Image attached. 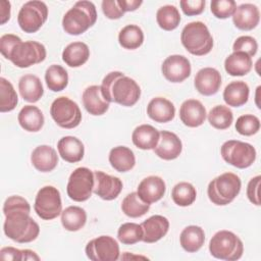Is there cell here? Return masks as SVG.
<instances>
[{"label":"cell","instance_id":"cell-1","mask_svg":"<svg viewBox=\"0 0 261 261\" xmlns=\"http://www.w3.org/2000/svg\"><path fill=\"white\" fill-rule=\"evenodd\" d=\"M5 221L3 230L10 240L23 244L35 241L40 233L39 224L31 217V206L21 196H10L3 204Z\"/></svg>","mask_w":261,"mask_h":261},{"label":"cell","instance_id":"cell-2","mask_svg":"<svg viewBox=\"0 0 261 261\" xmlns=\"http://www.w3.org/2000/svg\"><path fill=\"white\" fill-rule=\"evenodd\" d=\"M101 91L104 98L110 103L114 102L121 106H134L141 97V88L138 83L122 73L111 71L102 81Z\"/></svg>","mask_w":261,"mask_h":261},{"label":"cell","instance_id":"cell-3","mask_svg":"<svg viewBox=\"0 0 261 261\" xmlns=\"http://www.w3.org/2000/svg\"><path fill=\"white\" fill-rule=\"evenodd\" d=\"M97 20V11L93 2L77 1L65 12L62 18V28L68 35L84 34Z\"/></svg>","mask_w":261,"mask_h":261},{"label":"cell","instance_id":"cell-4","mask_svg":"<svg viewBox=\"0 0 261 261\" xmlns=\"http://www.w3.org/2000/svg\"><path fill=\"white\" fill-rule=\"evenodd\" d=\"M180 41L188 52L196 56L206 55L213 48V37L202 21L186 24L180 34Z\"/></svg>","mask_w":261,"mask_h":261},{"label":"cell","instance_id":"cell-5","mask_svg":"<svg viewBox=\"0 0 261 261\" xmlns=\"http://www.w3.org/2000/svg\"><path fill=\"white\" fill-rule=\"evenodd\" d=\"M241 188L242 181L237 174L232 172H224L209 182L207 195L213 204L217 206H225L237 198Z\"/></svg>","mask_w":261,"mask_h":261},{"label":"cell","instance_id":"cell-6","mask_svg":"<svg viewBox=\"0 0 261 261\" xmlns=\"http://www.w3.org/2000/svg\"><path fill=\"white\" fill-rule=\"evenodd\" d=\"M210 254L220 260L236 261L239 260L244 253V245L242 240L232 231L219 230L209 242Z\"/></svg>","mask_w":261,"mask_h":261},{"label":"cell","instance_id":"cell-7","mask_svg":"<svg viewBox=\"0 0 261 261\" xmlns=\"http://www.w3.org/2000/svg\"><path fill=\"white\" fill-rule=\"evenodd\" d=\"M46 55V48L43 44L37 41L22 42L20 40L13 46L7 59L19 68H27L44 61Z\"/></svg>","mask_w":261,"mask_h":261},{"label":"cell","instance_id":"cell-8","mask_svg":"<svg viewBox=\"0 0 261 261\" xmlns=\"http://www.w3.org/2000/svg\"><path fill=\"white\" fill-rule=\"evenodd\" d=\"M220 154L226 163L241 169L250 167L256 160L255 148L239 140L224 142L220 148Z\"/></svg>","mask_w":261,"mask_h":261},{"label":"cell","instance_id":"cell-9","mask_svg":"<svg viewBox=\"0 0 261 261\" xmlns=\"http://www.w3.org/2000/svg\"><path fill=\"white\" fill-rule=\"evenodd\" d=\"M48 18V7L45 2L33 0L25 2L19 9L17 22L19 28L29 34L36 33Z\"/></svg>","mask_w":261,"mask_h":261},{"label":"cell","instance_id":"cell-10","mask_svg":"<svg viewBox=\"0 0 261 261\" xmlns=\"http://www.w3.org/2000/svg\"><path fill=\"white\" fill-rule=\"evenodd\" d=\"M50 114L56 124L63 128L76 127L82 121V112L79 105L65 96L58 97L52 102Z\"/></svg>","mask_w":261,"mask_h":261},{"label":"cell","instance_id":"cell-11","mask_svg":"<svg viewBox=\"0 0 261 261\" xmlns=\"http://www.w3.org/2000/svg\"><path fill=\"white\" fill-rule=\"evenodd\" d=\"M34 209L44 220H52L62 212L60 192L53 186H45L37 193Z\"/></svg>","mask_w":261,"mask_h":261},{"label":"cell","instance_id":"cell-12","mask_svg":"<svg viewBox=\"0 0 261 261\" xmlns=\"http://www.w3.org/2000/svg\"><path fill=\"white\" fill-rule=\"evenodd\" d=\"M94 172L88 167L74 169L67 182V196L75 202H84L90 199L94 188Z\"/></svg>","mask_w":261,"mask_h":261},{"label":"cell","instance_id":"cell-13","mask_svg":"<svg viewBox=\"0 0 261 261\" xmlns=\"http://www.w3.org/2000/svg\"><path fill=\"white\" fill-rule=\"evenodd\" d=\"M85 252L87 257L93 261H115L119 258V245L110 236H100L91 240Z\"/></svg>","mask_w":261,"mask_h":261},{"label":"cell","instance_id":"cell-14","mask_svg":"<svg viewBox=\"0 0 261 261\" xmlns=\"http://www.w3.org/2000/svg\"><path fill=\"white\" fill-rule=\"evenodd\" d=\"M164 77L171 83H181L191 74L192 67L190 60L184 55H170L166 57L161 65Z\"/></svg>","mask_w":261,"mask_h":261},{"label":"cell","instance_id":"cell-15","mask_svg":"<svg viewBox=\"0 0 261 261\" xmlns=\"http://www.w3.org/2000/svg\"><path fill=\"white\" fill-rule=\"evenodd\" d=\"M93 193L106 201L114 200L122 190V181L119 177L107 174L101 170L94 171Z\"/></svg>","mask_w":261,"mask_h":261},{"label":"cell","instance_id":"cell-16","mask_svg":"<svg viewBox=\"0 0 261 261\" xmlns=\"http://www.w3.org/2000/svg\"><path fill=\"white\" fill-rule=\"evenodd\" d=\"M194 86L196 90L204 96L216 94L221 86V74L213 67L201 68L195 76Z\"/></svg>","mask_w":261,"mask_h":261},{"label":"cell","instance_id":"cell-17","mask_svg":"<svg viewBox=\"0 0 261 261\" xmlns=\"http://www.w3.org/2000/svg\"><path fill=\"white\" fill-rule=\"evenodd\" d=\"M155 155L163 160L176 159L182 150L180 139L172 132H160V139L157 146L153 149Z\"/></svg>","mask_w":261,"mask_h":261},{"label":"cell","instance_id":"cell-18","mask_svg":"<svg viewBox=\"0 0 261 261\" xmlns=\"http://www.w3.org/2000/svg\"><path fill=\"white\" fill-rule=\"evenodd\" d=\"M166 186L164 180L157 175H150L142 179L138 186L137 193L142 201L152 204L159 201L165 194Z\"/></svg>","mask_w":261,"mask_h":261},{"label":"cell","instance_id":"cell-19","mask_svg":"<svg viewBox=\"0 0 261 261\" xmlns=\"http://www.w3.org/2000/svg\"><path fill=\"white\" fill-rule=\"evenodd\" d=\"M207 113L204 105L196 99H188L182 102L179 108V118L189 127H198L206 119Z\"/></svg>","mask_w":261,"mask_h":261},{"label":"cell","instance_id":"cell-20","mask_svg":"<svg viewBox=\"0 0 261 261\" xmlns=\"http://www.w3.org/2000/svg\"><path fill=\"white\" fill-rule=\"evenodd\" d=\"M144 243L152 244L161 240L168 232L169 221L162 215H153L141 223Z\"/></svg>","mask_w":261,"mask_h":261},{"label":"cell","instance_id":"cell-21","mask_svg":"<svg viewBox=\"0 0 261 261\" xmlns=\"http://www.w3.org/2000/svg\"><path fill=\"white\" fill-rule=\"evenodd\" d=\"M232 21L236 28L242 31H251L255 29L260 21L259 8L251 3L239 5L233 14Z\"/></svg>","mask_w":261,"mask_h":261},{"label":"cell","instance_id":"cell-22","mask_svg":"<svg viewBox=\"0 0 261 261\" xmlns=\"http://www.w3.org/2000/svg\"><path fill=\"white\" fill-rule=\"evenodd\" d=\"M82 98L85 109L92 115H102L109 108V102L104 98L100 86L93 85L86 88Z\"/></svg>","mask_w":261,"mask_h":261},{"label":"cell","instance_id":"cell-23","mask_svg":"<svg viewBox=\"0 0 261 261\" xmlns=\"http://www.w3.org/2000/svg\"><path fill=\"white\" fill-rule=\"evenodd\" d=\"M31 161L38 171L50 172L58 164V155L53 147L40 145L33 150Z\"/></svg>","mask_w":261,"mask_h":261},{"label":"cell","instance_id":"cell-24","mask_svg":"<svg viewBox=\"0 0 261 261\" xmlns=\"http://www.w3.org/2000/svg\"><path fill=\"white\" fill-rule=\"evenodd\" d=\"M147 114L155 122L165 123L174 118L175 107L168 99L163 97H155L148 103Z\"/></svg>","mask_w":261,"mask_h":261},{"label":"cell","instance_id":"cell-25","mask_svg":"<svg viewBox=\"0 0 261 261\" xmlns=\"http://www.w3.org/2000/svg\"><path fill=\"white\" fill-rule=\"evenodd\" d=\"M57 149L60 157L70 163L79 162L85 154L84 144L80 139L72 136H65L57 143Z\"/></svg>","mask_w":261,"mask_h":261},{"label":"cell","instance_id":"cell-26","mask_svg":"<svg viewBox=\"0 0 261 261\" xmlns=\"http://www.w3.org/2000/svg\"><path fill=\"white\" fill-rule=\"evenodd\" d=\"M160 139V132L150 124L137 126L132 134L134 145L142 150H153Z\"/></svg>","mask_w":261,"mask_h":261},{"label":"cell","instance_id":"cell-27","mask_svg":"<svg viewBox=\"0 0 261 261\" xmlns=\"http://www.w3.org/2000/svg\"><path fill=\"white\" fill-rule=\"evenodd\" d=\"M18 90L22 99L30 103L38 102L44 94L42 82L35 74L22 75L18 81Z\"/></svg>","mask_w":261,"mask_h":261},{"label":"cell","instance_id":"cell-28","mask_svg":"<svg viewBox=\"0 0 261 261\" xmlns=\"http://www.w3.org/2000/svg\"><path fill=\"white\" fill-rule=\"evenodd\" d=\"M17 120L24 130L31 133L39 132L45 121L42 111L37 106L33 105L23 106L17 115Z\"/></svg>","mask_w":261,"mask_h":261},{"label":"cell","instance_id":"cell-29","mask_svg":"<svg viewBox=\"0 0 261 261\" xmlns=\"http://www.w3.org/2000/svg\"><path fill=\"white\" fill-rule=\"evenodd\" d=\"M252 66V57L244 52H232L224 60V69L231 76L246 75Z\"/></svg>","mask_w":261,"mask_h":261},{"label":"cell","instance_id":"cell-30","mask_svg":"<svg viewBox=\"0 0 261 261\" xmlns=\"http://www.w3.org/2000/svg\"><path fill=\"white\" fill-rule=\"evenodd\" d=\"M250 94L249 86L243 81L229 83L223 91L224 102L231 107H241L248 102Z\"/></svg>","mask_w":261,"mask_h":261},{"label":"cell","instance_id":"cell-31","mask_svg":"<svg viewBox=\"0 0 261 261\" xmlns=\"http://www.w3.org/2000/svg\"><path fill=\"white\" fill-rule=\"evenodd\" d=\"M109 162L111 166L118 172H126L134 168L136 157L134 152L125 146H117L109 152Z\"/></svg>","mask_w":261,"mask_h":261},{"label":"cell","instance_id":"cell-32","mask_svg":"<svg viewBox=\"0 0 261 261\" xmlns=\"http://www.w3.org/2000/svg\"><path fill=\"white\" fill-rule=\"evenodd\" d=\"M90 57V49L84 42H72L68 44L62 52V60L70 67H80L85 64Z\"/></svg>","mask_w":261,"mask_h":261},{"label":"cell","instance_id":"cell-33","mask_svg":"<svg viewBox=\"0 0 261 261\" xmlns=\"http://www.w3.org/2000/svg\"><path fill=\"white\" fill-rule=\"evenodd\" d=\"M205 242V232L198 225H189L182 229L179 236V243L182 249L189 253L199 251Z\"/></svg>","mask_w":261,"mask_h":261},{"label":"cell","instance_id":"cell-34","mask_svg":"<svg viewBox=\"0 0 261 261\" xmlns=\"http://www.w3.org/2000/svg\"><path fill=\"white\" fill-rule=\"evenodd\" d=\"M87 213L79 206H68L61 212L62 226L68 231H77L85 226Z\"/></svg>","mask_w":261,"mask_h":261},{"label":"cell","instance_id":"cell-35","mask_svg":"<svg viewBox=\"0 0 261 261\" xmlns=\"http://www.w3.org/2000/svg\"><path fill=\"white\" fill-rule=\"evenodd\" d=\"M118 42L124 49H138L144 42V33L137 24H127L123 27L118 34Z\"/></svg>","mask_w":261,"mask_h":261},{"label":"cell","instance_id":"cell-36","mask_svg":"<svg viewBox=\"0 0 261 261\" xmlns=\"http://www.w3.org/2000/svg\"><path fill=\"white\" fill-rule=\"evenodd\" d=\"M45 82L49 90L52 92H60L67 87L68 73L61 65L52 64L46 69Z\"/></svg>","mask_w":261,"mask_h":261},{"label":"cell","instance_id":"cell-37","mask_svg":"<svg viewBox=\"0 0 261 261\" xmlns=\"http://www.w3.org/2000/svg\"><path fill=\"white\" fill-rule=\"evenodd\" d=\"M150 209V205L141 200L137 192L129 193L121 202L122 212L132 218H138L145 215Z\"/></svg>","mask_w":261,"mask_h":261},{"label":"cell","instance_id":"cell-38","mask_svg":"<svg viewBox=\"0 0 261 261\" xmlns=\"http://www.w3.org/2000/svg\"><path fill=\"white\" fill-rule=\"evenodd\" d=\"M156 20L162 30L173 31L180 22V14L174 5H164L157 10Z\"/></svg>","mask_w":261,"mask_h":261},{"label":"cell","instance_id":"cell-39","mask_svg":"<svg viewBox=\"0 0 261 261\" xmlns=\"http://www.w3.org/2000/svg\"><path fill=\"white\" fill-rule=\"evenodd\" d=\"M197 197L195 187L187 181H180L176 184L171 191V198L173 202L181 207L192 205Z\"/></svg>","mask_w":261,"mask_h":261},{"label":"cell","instance_id":"cell-40","mask_svg":"<svg viewBox=\"0 0 261 261\" xmlns=\"http://www.w3.org/2000/svg\"><path fill=\"white\" fill-rule=\"evenodd\" d=\"M209 123L216 129H226L233 121L232 111L224 105L213 107L207 115Z\"/></svg>","mask_w":261,"mask_h":261},{"label":"cell","instance_id":"cell-41","mask_svg":"<svg viewBox=\"0 0 261 261\" xmlns=\"http://www.w3.org/2000/svg\"><path fill=\"white\" fill-rule=\"evenodd\" d=\"M17 102L18 97L12 84L5 77H0V111L8 112L13 110Z\"/></svg>","mask_w":261,"mask_h":261},{"label":"cell","instance_id":"cell-42","mask_svg":"<svg viewBox=\"0 0 261 261\" xmlns=\"http://www.w3.org/2000/svg\"><path fill=\"white\" fill-rule=\"evenodd\" d=\"M117 238L124 245H134L141 242L143 239L141 224L134 222L122 223L117 230Z\"/></svg>","mask_w":261,"mask_h":261},{"label":"cell","instance_id":"cell-43","mask_svg":"<svg viewBox=\"0 0 261 261\" xmlns=\"http://www.w3.org/2000/svg\"><path fill=\"white\" fill-rule=\"evenodd\" d=\"M234 126L240 135L253 136L260 129V120L253 114H245L237 119Z\"/></svg>","mask_w":261,"mask_h":261},{"label":"cell","instance_id":"cell-44","mask_svg":"<svg viewBox=\"0 0 261 261\" xmlns=\"http://www.w3.org/2000/svg\"><path fill=\"white\" fill-rule=\"evenodd\" d=\"M0 258L2 260H40V257L36 254V252L24 249L19 250L14 247H4L0 250Z\"/></svg>","mask_w":261,"mask_h":261},{"label":"cell","instance_id":"cell-45","mask_svg":"<svg viewBox=\"0 0 261 261\" xmlns=\"http://www.w3.org/2000/svg\"><path fill=\"white\" fill-rule=\"evenodd\" d=\"M237 8V3L233 0H213L210 4L212 14L220 19L232 16Z\"/></svg>","mask_w":261,"mask_h":261},{"label":"cell","instance_id":"cell-46","mask_svg":"<svg viewBox=\"0 0 261 261\" xmlns=\"http://www.w3.org/2000/svg\"><path fill=\"white\" fill-rule=\"evenodd\" d=\"M232 50L233 52H244L252 57L257 53L258 43L251 36H241L234 41L232 45Z\"/></svg>","mask_w":261,"mask_h":261},{"label":"cell","instance_id":"cell-47","mask_svg":"<svg viewBox=\"0 0 261 261\" xmlns=\"http://www.w3.org/2000/svg\"><path fill=\"white\" fill-rule=\"evenodd\" d=\"M205 0H181L179 2L182 12L188 16L199 15L204 11Z\"/></svg>","mask_w":261,"mask_h":261},{"label":"cell","instance_id":"cell-48","mask_svg":"<svg viewBox=\"0 0 261 261\" xmlns=\"http://www.w3.org/2000/svg\"><path fill=\"white\" fill-rule=\"evenodd\" d=\"M101 7L104 15L109 19H118L124 14L117 0H103Z\"/></svg>","mask_w":261,"mask_h":261},{"label":"cell","instance_id":"cell-49","mask_svg":"<svg viewBox=\"0 0 261 261\" xmlns=\"http://www.w3.org/2000/svg\"><path fill=\"white\" fill-rule=\"evenodd\" d=\"M260 179H261V176L256 175L255 177L250 179L247 186V197L249 201L256 206H260V197H259Z\"/></svg>","mask_w":261,"mask_h":261},{"label":"cell","instance_id":"cell-50","mask_svg":"<svg viewBox=\"0 0 261 261\" xmlns=\"http://www.w3.org/2000/svg\"><path fill=\"white\" fill-rule=\"evenodd\" d=\"M21 39L13 34H5L0 38V52L7 59L13 46Z\"/></svg>","mask_w":261,"mask_h":261},{"label":"cell","instance_id":"cell-51","mask_svg":"<svg viewBox=\"0 0 261 261\" xmlns=\"http://www.w3.org/2000/svg\"><path fill=\"white\" fill-rule=\"evenodd\" d=\"M117 3L123 12H127V11H135L136 9H138L142 5L143 1L142 0H117Z\"/></svg>","mask_w":261,"mask_h":261},{"label":"cell","instance_id":"cell-52","mask_svg":"<svg viewBox=\"0 0 261 261\" xmlns=\"http://www.w3.org/2000/svg\"><path fill=\"white\" fill-rule=\"evenodd\" d=\"M10 2L6 0L0 1V23L4 24L10 18Z\"/></svg>","mask_w":261,"mask_h":261}]
</instances>
